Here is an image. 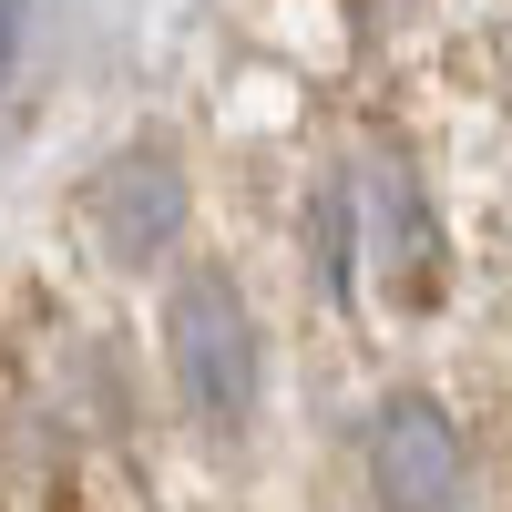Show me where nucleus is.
Here are the masks:
<instances>
[{"instance_id":"nucleus-1","label":"nucleus","mask_w":512,"mask_h":512,"mask_svg":"<svg viewBox=\"0 0 512 512\" xmlns=\"http://www.w3.org/2000/svg\"><path fill=\"white\" fill-rule=\"evenodd\" d=\"M164 349H175V390H185V410L205 431H246V410H256V318H246L236 277L195 267L175 287V308H164Z\"/></svg>"},{"instance_id":"nucleus-2","label":"nucleus","mask_w":512,"mask_h":512,"mask_svg":"<svg viewBox=\"0 0 512 512\" xmlns=\"http://www.w3.org/2000/svg\"><path fill=\"white\" fill-rule=\"evenodd\" d=\"M369 492L379 512H461V492H472V461H461V431H451V410L441 400H379L369 420Z\"/></svg>"},{"instance_id":"nucleus-3","label":"nucleus","mask_w":512,"mask_h":512,"mask_svg":"<svg viewBox=\"0 0 512 512\" xmlns=\"http://www.w3.org/2000/svg\"><path fill=\"white\" fill-rule=\"evenodd\" d=\"M93 236H103L113 267H154V256L185 236V164L164 154V144L113 154L103 185H93Z\"/></svg>"},{"instance_id":"nucleus-4","label":"nucleus","mask_w":512,"mask_h":512,"mask_svg":"<svg viewBox=\"0 0 512 512\" xmlns=\"http://www.w3.org/2000/svg\"><path fill=\"white\" fill-rule=\"evenodd\" d=\"M359 195H369V226H379V256L410 277V287H431V205L410 195V175L400 164H369L359 175Z\"/></svg>"},{"instance_id":"nucleus-5","label":"nucleus","mask_w":512,"mask_h":512,"mask_svg":"<svg viewBox=\"0 0 512 512\" xmlns=\"http://www.w3.org/2000/svg\"><path fill=\"white\" fill-rule=\"evenodd\" d=\"M11 62H21V0H0V93H11Z\"/></svg>"}]
</instances>
